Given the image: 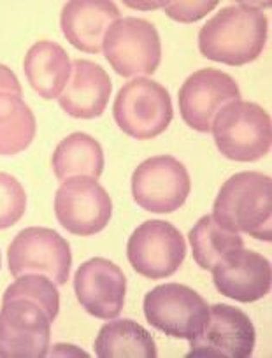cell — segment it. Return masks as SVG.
Here are the masks:
<instances>
[{
    "label": "cell",
    "instance_id": "obj_14",
    "mask_svg": "<svg viewBox=\"0 0 272 358\" xmlns=\"http://www.w3.org/2000/svg\"><path fill=\"white\" fill-rule=\"evenodd\" d=\"M74 292L86 313L99 320H115L125 304L127 278L108 258H90L76 271Z\"/></svg>",
    "mask_w": 272,
    "mask_h": 358
},
{
    "label": "cell",
    "instance_id": "obj_1",
    "mask_svg": "<svg viewBox=\"0 0 272 358\" xmlns=\"http://www.w3.org/2000/svg\"><path fill=\"white\" fill-rule=\"evenodd\" d=\"M267 16L241 2L216 13L199 32V50L208 60L241 67L257 60L267 43Z\"/></svg>",
    "mask_w": 272,
    "mask_h": 358
},
{
    "label": "cell",
    "instance_id": "obj_5",
    "mask_svg": "<svg viewBox=\"0 0 272 358\" xmlns=\"http://www.w3.org/2000/svg\"><path fill=\"white\" fill-rule=\"evenodd\" d=\"M8 265L15 278L43 274L55 285L64 287L71 276V244L57 230L29 227L9 244Z\"/></svg>",
    "mask_w": 272,
    "mask_h": 358
},
{
    "label": "cell",
    "instance_id": "obj_22",
    "mask_svg": "<svg viewBox=\"0 0 272 358\" xmlns=\"http://www.w3.org/2000/svg\"><path fill=\"white\" fill-rule=\"evenodd\" d=\"M188 239H190L195 262L204 271H211L227 255L244 248L243 237L220 225L213 218V215L202 216L190 230Z\"/></svg>",
    "mask_w": 272,
    "mask_h": 358
},
{
    "label": "cell",
    "instance_id": "obj_6",
    "mask_svg": "<svg viewBox=\"0 0 272 358\" xmlns=\"http://www.w3.org/2000/svg\"><path fill=\"white\" fill-rule=\"evenodd\" d=\"M148 323L165 336L192 341L204 330L209 306L194 288L167 283L153 288L144 297Z\"/></svg>",
    "mask_w": 272,
    "mask_h": 358
},
{
    "label": "cell",
    "instance_id": "obj_9",
    "mask_svg": "<svg viewBox=\"0 0 272 358\" xmlns=\"http://www.w3.org/2000/svg\"><path fill=\"white\" fill-rule=\"evenodd\" d=\"M190 190L187 167L171 155L148 158L132 174L134 201L150 213L178 211L185 206Z\"/></svg>",
    "mask_w": 272,
    "mask_h": 358
},
{
    "label": "cell",
    "instance_id": "obj_13",
    "mask_svg": "<svg viewBox=\"0 0 272 358\" xmlns=\"http://www.w3.org/2000/svg\"><path fill=\"white\" fill-rule=\"evenodd\" d=\"M234 101H241V92L232 76L220 69L194 72L179 90V109L185 123L197 132H211L213 120Z\"/></svg>",
    "mask_w": 272,
    "mask_h": 358
},
{
    "label": "cell",
    "instance_id": "obj_2",
    "mask_svg": "<svg viewBox=\"0 0 272 358\" xmlns=\"http://www.w3.org/2000/svg\"><path fill=\"white\" fill-rule=\"evenodd\" d=\"M213 218L232 232L272 241V179L262 172H237L220 188Z\"/></svg>",
    "mask_w": 272,
    "mask_h": 358
},
{
    "label": "cell",
    "instance_id": "obj_21",
    "mask_svg": "<svg viewBox=\"0 0 272 358\" xmlns=\"http://www.w3.org/2000/svg\"><path fill=\"white\" fill-rule=\"evenodd\" d=\"M37 132L36 116L22 97L0 94V155L15 157L32 144Z\"/></svg>",
    "mask_w": 272,
    "mask_h": 358
},
{
    "label": "cell",
    "instance_id": "obj_12",
    "mask_svg": "<svg viewBox=\"0 0 272 358\" xmlns=\"http://www.w3.org/2000/svg\"><path fill=\"white\" fill-rule=\"evenodd\" d=\"M58 223L74 236H95L108 227L113 215L109 194L95 179L71 178L55 194Z\"/></svg>",
    "mask_w": 272,
    "mask_h": 358
},
{
    "label": "cell",
    "instance_id": "obj_26",
    "mask_svg": "<svg viewBox=\"0 0 272 358\" xmlns=\"http://www.w3.org/2000/svg\"><path fill=\"white\" fill-rule=\"evenodd\" d=\"M0 94H13L18 95V97L23 95V88L16 74L2 64H0Z\"/></svg>",
    "mask_w": 272,
    "mask_h": 358
},
{
    "label": "cell",
    "instance_id": "obj_10",
    "mask_svg": "<svg viewBox=\"0 0 272 358\" xmlns=\"http://www.w3.org/2000/svg\"><path fill=\"white\" fill-rule=\"evenodd\" d=\"M51 320L34 301L23 297L2 299L0 309V357H48Z\"/></svg>",
    "mask_w": 272,
    "mask_h": 358
},
{
    "label": "cell",
    "instance_id": "obj_18",
    "mask_svg": "<svg viewBox=\"0 0 272 358\" xmlns=\"http://www.w3.org/2000/svg\"><path fill=\"white\" fill-rule=\"evenodd\" d=\"M23 69L30 86L46 101H53L64 94L72 74L67 51L53 41H39L34 44L27 51Z\"/></svg>",
    "mask_w": 272,
    "mask_h": 358
},
{
    "label": "cell",
    "instance_id": "obj_4",
    "mask_svg": "<svg viewBox=\"0 0 272 358\" xmlns=\"http://www.w3.org/2000/svg\"><path fill=\"white\" fill-rule=\"evenodd\" d=\"M113 116L127 136L148 141L169 129L174 109L167 88L153 79L137 78L122 86L116 95Z\"/></svg>",
    "mask_w": 272,
    "mask_h": 358
},
{
    "label": "cell",
    "instance_id": "obj_25",
    "mask_svg": "<svg viewBox=\"0 0 272 358\" xmlns=\"http://www.w3.org/2000/svg\"><path fill=\"white\" fill-rule=\"evenodd\" d=\"M164 6L165 15L169 18L176 20L179 23H192L208 15L211 9L218 6V2L216 0H213V2H171V4Z\"/></svg>",
    "mask_w": 272,
    "mask_h": 358
},
{
    "label": "cell",
    "instance_id": "obj_27",
    "mask_svg": "<svg viewBox=\"0 0 272 358\" xmlns=\"http://www.w3.org/2000/svg\"><path fill=\"white\" fill-rule=\"evenodd\" d=\"M0 265H2V258H0Z\"/></svg>",
    "mask_w": 272,
    "mask_h": 358
},
{
    "label": "cell",
    "instance_id": "obj_3",
    "mask_svg": "<svg viewBox=\"0 0 272 358\" xmlns=\"http://www.w3.org/2000/svg\"><path fill=\"white\" fill-rule=\"evenodd\" d=\"M220 153L234 162H257L272 148L271 116L255 102L234 101L213 120Z\"/></svg>",
    "mask_w": 272,
    "mask_h": 358
},
{
    "label": "cell",
    "instance_id": "obj_15",
    "mask_svg": "<svg viewBox=\"0 0 272 358\" xmlns=\"http://www.w3.org/2000/svg\"><path fill=\"white\" fill-rule=\"evenodd\" d=\"M211 273L220 294L244 304L260 301L272 288L271 262L244 248L222 258Z\"/></svg>",
    "mask_w": 272,
    "mask_h": 358
},
{
    "label": "cell",
    "instance_id": "obj_11",
    "mask_svg": "<svg viewBox=\"0 0 272 358\" xmlns=\"http://www.w3.org/2000/svg\"><path fill=\"white\" fill-rule=\"evenodd\" d=\"M257 344V330L239 308L215 304L209 308L204 330L190 341L188 358H250Z\"/></svg>",
    "mask_w": 272,
    "mask_h": 358
},
{
    "label": "cell",
    "instance_id": "obj_16",
    "mask_svg": "<svg viewBox=\"0 0 272 358\" xmlns=\"http://www.w3.org/2000/svg\"><path fill=\"white\" fill-rule=\"evenodd\" d=\"M122 16L118 6L109 0H72L62 9L60 27L65 39L83 53L99 55L106 32Z\"/></svg>",
    "mask_w": 272,
    "mask_h": 358
},
{
    "label": "cell",
    "instance_id": "obj_19",
    "mask_svg": "<svg viewBox=\"0 0 272 358\" xmlns=\"http://www.w3.org/2000/svg\"><path fill=\"white\" fill-rule=\"evenodd\" d=\"M53 172L60 181L71 178L97 179L104 171V151L99 141L85 132H74L65 137L51 158Z\"/></svg>",
    "mask_w": 272,
    "mask_h": 358
},
{
    "label": "cell",
    "instance_id": "obj_20",
    "mask_svg": "<svg viewBox=\"0 0 272 358\" xmlns=\"http://www.w3.org/2000/svg\"><path fill=\"white\" fill-rule=\"evenodd\" d=\"M99 358H157V344L151 334L134 320L106 323L95 339Z\"/></svg>",
    "mask_w": 272,
    "mask_h": 358
},
{
    "label": "cell",
    "instance_id": "obj_17",
    "mask_svg": "<svg viewBox=\"0 0 272 358\" xmlns=\"http://www.w3.org/2000/svg\"><path fill=\"white\" fill-rule=\"evenodd\" d=\"M111 92L108 72L95 62L78 58L72 62V78L58 97V104L72 118L94 120L106 111Z\"/></svg>",
    "mask_w": 272,
    "mask_h": 358
},
{
    "label": "cell",
    "instance_id": "obj_7",
    "mask_svg": "<svg viewBox=\"0 0 272 358\" xmlns=\"http://www.w3.org/2000/svg\"><path fill=\"white\" fill-rule=\"evenodd\" d=\"M102 51L123 78L151 76L162 62V43L153 23L141 18H120L106 32Z\"/></svg>",
    "mask_w": 272,
    "mask_h": 358
},
{
    "label": "cell",
    "instance_id": "obj_24",
    "mask_svg": "<svg viewBox=\"0 0 272 358\" xmlns=\"http://www.w3.org/2000/svg\"><path fill=\"white\" fill-rule=\"evenodd\" d=\"M27 194L15 176L0 172V230L16 225L25 215Z\"/></svg>",
    "mask_w": 272,
    "mask_h": 358
},
{
    "label": "cell",
    "instance_id": "obj_8",
    "mask_svg": "<svg viewBox=\"0 0 272 358\" xmlns=\"http://www.w3.org/2000/svg\"><path fill=\"white\" fill-rule=\"evenodd\" d=\"M127 257L141 276L164 280L178 273L187 258V241L172 223L148 220L129 237Z\"/></svg>",
    "mask_w": 272,
    "mask_h": 358
},
{
    "label": "cell",
    "instance_id": "obj_23",
    "mask_svg": "<svg viewBox=\"0 0 272 358\" xmlns=\"http://www.w3.org/2000/svg\"><path fill=\"white\" fill-rule=\"evenodd\" d=\"M15 297L29 299V301L39 304L51 322H55L58 311H60V295H58L57 285L43 274H25V276H20L13 285H9L2 299Z\"/></svg>",
    "mask_w": 272,
    "mask_h": 358
}]
</instances>
